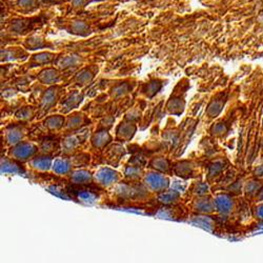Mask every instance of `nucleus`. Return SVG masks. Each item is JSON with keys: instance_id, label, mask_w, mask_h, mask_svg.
I'll list each match as a JSON object with an SVG mask.
<instances>
[{"instance_id": "nucleus-1", "label": "nucleus", "mask_w": 263, "mask_h": 263, "mask_svg": "<svg viewBox=\"0 0 263 263\" xmlns=\"http://www.w3.org/2000/svg\"><path fill=\"white\" fill-rule=\"evenodd\" d=\"M146 181L149 182V185L153 189H157V190L166 186V179H164L162 176H159V175H150L149 177H147Z\"/></svg>"}, {"instance_id": "nucleus-2", "label": "nucleus", "mask_w": 263, "mask_h": 263, "mask_svg": "<svg viewBox=\"0 0 263 263\" xmlns=\"http://www.w3.org/2000/svg\"><path fill=\"white\" fill-rule=\"evenodd\" d=\"M34 151H35L34 147H33L32 145H30V144H22L19 147H17V149H16L15 154H16V156H18V157L25 158V157L32 155Z\"/></svg>"}, {"instance_id": "nucleus-3", "label": "nucleus", "mask_w": 263, "mask_h": 263, "mask_svg": "<svg viewBox=\"0 0 263 263\" xmlns=\"http://www.w3.org/2000/svg\"><path fill=\"white\" fill-rule=\"evenodd\" d=\"M98 178H99L100 181L103 183H110L115 179V173L108 169H103L98 173Z\"/></svg>"}, {"instance_id": "nucleus-4", "label": "nucleus", "mask_w": 263, "mask_h": 263, "mask_svg": "<svg viewBox=\"0 0 263 263\" xmlns=\"http://www.w3.org/2000/svg\"><path fill=\"white\" fill-rule=\"evenodd\" d=\"M54 170L57 173H65L69 170V164L63 160H57L54 164Z\"/></svg>"}, {"instance_id": "nucleus-5", "label": "nucleus", "mask_w": 263, "mask_h": 263, "mask_svg": "<svg viewBox=\"0 0 263 263\" xmlns=\"http://www.w3.org/2000/svg\"><path fill=\"white\" fill-rule=\"evenodd\" d=\"M50 163H51L50 159H46V158H39V159L35 160V162H34V164L37 168L42 169V170L47 169L48 167H50Z\"/></svg>"}, {"instance_id": "nucleus-6", "label": "nucleus", "mask_w": 263, "mask_h": 263, "mask_svg": "<svg viewBox=\"0 0 263 263\" xmlns=\"http://www.w3.org/2000/svg\"><path fill=\"white\" fill-rule=\"evenodd\" d=\"M74 179L77 182H85V181L90 180V175L86 172H79L74 176Z\"/></svg>"}, {"instance_id": "nucleus-7", "label": "nucleus", "mask_w": 263, "mask_h": 263, "mask_svg": "<svg viewBox=\"0 0 263 263\" xmlns=\"http://www.w3.org/2000/svg\"><path fill=\"white\" fill-rule=\"evenodd\" d=\"M218 206L221 209L227 211L228 209V201L226 199H220V200H218Z\"/></svg>"}]
</instances>
